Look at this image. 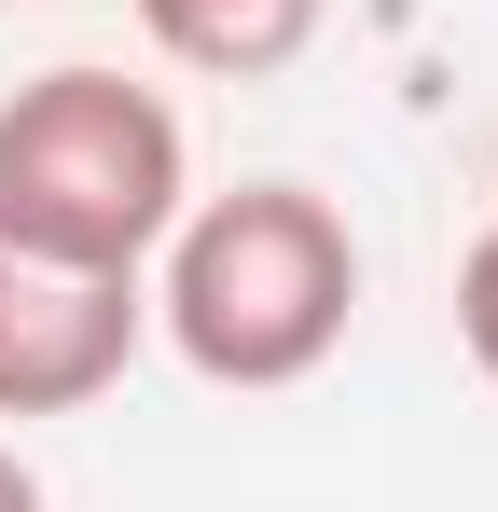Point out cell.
I'll return each instance as SVG.
<instances>
[{
	"instance_id": "6da1fadb",
	"label": "cell",
	"mask_w": 498,
	"mask_h": 512,
	"mask_svg": "<svg viewBox=\"0 0 498 512\" xmlns=\"http://www.w3.org/2000/svg\"><path fill=\"white\" fill-rule=\"evenodd\" d=\"M153 319L208 388H305L360 319V236L305 180H236L166 222Z\"/></svg>"
},
{
	"instance_id": "7a4b0ae2",
	"label": "cell",
	"mask_w": 498,
	"mask_h": 512,
	"mask_svg": "<svg viewBox=\"0 0 498 512\" xmlns=\"http://www.w3.org/2000/svg\"><path fill=\"white\" fill-rule=\"evenodd\" d=\"M194 208L180 111L125 70H42L0 97V236L56 263H125L153 277L166 222Z\"/></svg>"
},
{
	"instance_id": "3957f363",
	"label": "cell",
	"mask_w": 498,
	"mask_h": 512,
	"mask_svg": "<svg viewBox=\"0 0 498 512\" xmlns=\"http://www.w3.org/2000/svg\"><path fill=\"white\" fill-rule=\"evenodd\" d=\"M153 333V277L125 263H56L0 236V416H83L125 388Z\"/></svg>"
},
{
	"instance_id": "277c9868",
	"label": "cell",
	"mask_w": 498,
	"mask_h": 512,
	"mask_svg": "<svg viewBox=\"0 0 498 512\" xmlns=\"http://www.w3.org/2000/svg\"><path fill=\"white\" fill-rule=\"evenodd\" d=\"M332 0H139V28H153L180 70H208V84H263V70H291L305 42H319Z\"/></svg>"
},
{
	"instance_id": "5b68a950",
	"label": "cell",
	"mask_w": 498,
	"mask_h": 512,
	"mask_svg": "<svg viewBox=\"0 0 498 512\" xmlns=\"http://www.w3.org/2000/svg\"><path fill=\"white\" fill-rule=\"evenodd\" d=\"M457 346H471V374L498 388V222L471 236V263H457Z\"/></svg>"
},
{
	"instance_id": "8992f818",
	"label": "cell",
	"mask_w": 498,
	"mask_h": 512,
	"mask_svg": "<svg viewBox=\"0 0 498 512\" xmlns=\"http://www.w3.org/2000/svg\"><path fill=\"white\" fill-rule=\"evenodd\" d=\"M0 512H42V471H28L14 443H0Z\"/></svg>"
}]
</instances>
